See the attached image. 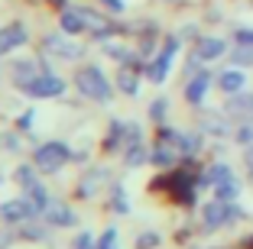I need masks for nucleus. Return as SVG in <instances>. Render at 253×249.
<instances>
[{"mask_svg":"<svg viewBox=\"0 0 253 249\" xmlns=\"http://www.w3.org/2000/svg\"><path fill=\"white\" fill-rule=\"evenodd\" d=\"M75 88L82 91V97H91V101H97V104L111 101V81H107V74L101 71V68H94V65L82 68V71L75 74Z\"/></svg>","mask_w":253,"mask_h":249,"instance_id":"obj_1","label":"nucleus"},{"mask_svg":"<svg viewBox=\"0 0 253 249\" xmlns=\"http://www.w3.org/2000/svg\"><path fill=\"white\" fill-rule=\"evenodd\" d=\"M68 159H72V152H68L65 142H42V146L33 152V162H36V169H39V172H45V175L59 172Z\"/></svg>","mask_w":253,"mask_h":249,"instance_id":"obj_2","label":"nucleus"},{"mask_svg":"<svg viewBox=\"0 0 253 249\" xmlns=\"http://www.w3.org/2000/svg\"><path fill=\"white\" fill-rule=\"evenodd\" d=\"M16 181L23 184V191H26V198L33 201V207H36L39 213H45V207L52 204V201H49L45 188L39 184V178L33 175V169H30V165H20V169H16Z\"/></svg>","mask_w":253,"mask_h":249,"instance_id":"obj_3","label":"nucleus"},{"mask_svg":"<svg viewBox=\"0 0 253 249\" xmlns=\"http://www.w3.org/2000/svg\"><path fill=\"white\" fill-rule=\"evenodd\" d=\"M237 217H240V207H234L231 201H221V198L205 204V213H201V220H205L208 230H217V227H224V223H231V220H237Z\"/></svg>","mask_w":253,"mask_h":249,"instance_id":"obj_4","label":"nucleus"},{"mask_svg":"<svg viewBox=\"0 0 253 249\" xmlns=\"http://www.w3.org/2000/svg\"><path fill=\"white\" fill-rule=\"evenodd\" d=\"M23 91L30 97H59L62 91H65V81L52 71H42V74H36L30 84H23Z\"/></svg>","mask_w":253,"mask_h":249,"instance_id":"obj_5","label":"nucleus"},{"mask_svg":"<svg viewBox=\"0 0 253 249\" xmlns=\"http://www.w3.org/2000/svg\"><path fill=\"white\" fill-rule=\"evenodd\" d=\"M175 52H179V39H166V49L159 52V59L146 68V78L153 84H163L169 78V68H172V59H175Z\"/></svg>","mask_w":253,"mask_h":249,"instance_id":"obj_6","label":"nucleus"},{"mask_svg":"<svg viewBox=\"0 0 253 249\" xmlns=\"http://www.w3.org/2000/svg\"><path fill=\"white\" fill-rule=\"evenodd\" d=\"M59 26H62V33H65V36H78V33L91 30V26H88V10H84V7H68V10H62Z\"/></svg>","mask_w":253,"mask_h":249,"instance_id":"obj_7","label":"nucleus"},{"mask_svg":"<svg viewBox=\"0 0 253 249\" xmlns=\"http://www.w3.org/2000/svg\"><path fill=\"white\" fill-rule=\"evenodd\" d=\"M26 39H30L26 26H20V23H13V26H3V30H0V55H7V52L20 49Z\"/></svg>","mask_w":253,"mask_h":249,"instance_id":"obj_8","label":"nucleus"},{"mask_svg":"<svg viewBox=\"0 0 253 249\" xmlns=\"http://www.w3.org/2000/svg\"><path fill=\"white\" fill-rule=\"evenodd\" d=\"M211 81H214L211 71H198L192 81H185V101L188 104H201L205 101V91L211 88Z\"/></svg>","mask_w":253,"mask_h":249,"instance_id":"obj_9","label":"nucleus"},{"mask_svg":"<svg viewBox=\"0 0 253 249\" xmlns=\"http://www.w3.org/2000/svg\"><path fill=\"white\" fill-rule=\"evenodd\" d=\"M45 52H49V55H59V59H78V55H82V49H78V45L75 42H68V39H62V36H45Z\"/></svg>","mask_w":253,"mask_h":249,"instance_id":"obj_10","label":"nucleus"},{"mask_svg":"<svg viewBox=\"0 0 253 249\" xmlns=\"http://www.w3.org/2000/svg\"><path fill=\"white\" fill-rule=\"evenodd\" d=\"M33 213H39V211L33 207V201H30V198H26V201H10V204L0 207V217L10 220V223H16V220H30Z\"/></svg>","mask_w":253,"mask_h":249,"instance_id":"obj_11","label":"nucleus"},{"mask_svg":"<svg viewBox=\"0 0 253 249\" xmlns=\"http://www.w3.org/2000/svg\"><path fill=\"white\" fill-rule=\"evenodd\" d=\"M224 39H217V36H205L198 42V49H195V55H198V62H214V59H221L224 55Z\"/></svg>","mask_w":253,"mask_h":249,"instance_id":"obj_12","label":"nucleus"},{"mask_svg":"<svg viewBox=\"0 0 253 249\" xmlns=\"http://www.w3.org/2000/svg\"><path fill=\"white\" fill-rule=\"evenodd\" d=\"M45 220H49V223H55V227H72V223H75V213L68 211L62 201H52V204L45 207Z\"/></svg>","mask_w":253,"mask_h":249,"instance_id":"obj_13","label":"nucleus"},{"mask_svg":"<svg viewBox=\"0 0 253 249\" xmlns=\"http://www.w3.org/2000/svg\"><path fill=\"white\" fill-rule=\"evenodd\" d=\"M244 71H237V68H227V71H221V78H217V84H221L224 94H240L244 91Z\"/></svg>","mask_w":253,"mask_h":249,"instance_id":"obj_14","label":"nucleus"},{"mask_svg":"<svg viewBox=\"0 0 253 249\" xmlns=\"http://www.w3.org/2000/svg\"><path fill=\"white\" fill-rule=\"evenodd\" d=\"M36 74H42V71H39V65H36V62H30V59H23V62H16V65H13V81H16V88L30 84Z\"/></svg>","mask_w":253,"mask_h":249,"instance_id":"obj_15","label":"nucleus"},{"mask_svg":"<svg viewBox=\"0 0 253 249\" xmlns=\"http://www.w3.org/2000/svg\"><path fill=\"white\" fill-rule=\"evenodd\" d=\"M231 169L227 165H211L208 169V175H205V184H211V188H217V184H224V181H231Z\"/></svg>","mask_w":253,"mask_h":249,"instance_id":"obj_16","label":"nucleus"},{"mask_svg":"<svg viewBox=\"0 0 253 249\" xmlns=\"http://www.w3.org/2000/svg\"><path fill=\"white\" fill-rule=\"evenodd\" d=\"M101 181H104V169H94V172L88 175V181H82V184H78V191H82L84 198H88V194H94V188H97Z\"/></svg>","mask_w":253,"mask_h":249,"instance_id":"obj_17","label":"nucleus"},{"mask_svg":"<svg viewBox=\"0 0 253 249\" xmlns=\"http://www.w3.org/2000/svg\"><path fill=\"white\" fill-rule=\"evenodd\" d=\"M247 110H253V97H234L231 94V104H227V113H247Z\"/></svg>","mask_w":253,"mask_h":249,"instance_id":"obj_18","label":"nucleus"},{"mask_svg":"<svg viewBox=\"0 0 253 249\" xmlns=\"http://www.w3.org/2000/svg\"><path fill=\"white\" fill-rule=\"evenodd\" d=\"M234 65H253V45H240L237 42V49H234Z\"/></svg>","mask_w":253,"mask_h":249,"instance_id":"obj_19","label":"nucleus"},{"mask_svg":"<svg viewBox=\"0 0 253 249\" xmlns=\"http://www.w3.org/2000/svg\"><path fill=\"white\" fill-rule=\"evenodd\" d=\"M143 162H146V149H143L140 142L126 146V165H143Z\"/></svg>","mask_w":253,"mask_h":249,"instance_id":"obj_20","label":"nucleus"},{"mask_svg":"<svg viewBox=\"0 0 253 249\" xmlns=\"http://www.w3.org/2000/svg\"><path fill=\"white\" fill-rule=\"evenodd\" d=\"M217 198H221V201H231V198H237V194H240V184L237 181H234V178H231V181H224V184H217Z\"/></svg>","mask_w":253,"mask_h":249,"instance_id":"obj_21","label":"nucleus"},{"mask_svg":"<svg viewBox=\"0 0 253 249\" xmlns=\"http://www.w3.org/2000/svg\"><path fill=\"white\" fill-rule=\"evenodd\" d=\"M120 91H124V94H136V91H140V81H136V74L120 71Z\"/></svg>","mask_w":253,"mask_h":249,"instance_id":"obj_22","label":"nucleus"},{"mask_svg":"<svg viewBox=\"0 0 253 249\" xmlns=\"http://www.w3.org/2000/svg\"><path fill=\"white\" fill-rule=\"evenodd\" d=\"M111 207H114V211H117V213H126V211H130V207H126V198H124V188H120V184H117V188H114Z\"/></svg>","mask_w":253,"mask_h":249,"instance_id":"obj_23","label":"nucleus"},{"mask_svg":"<svg viewBox=\"0 0 253 249\" xmlns=\"http://www.w3.org/2000/svg\"><path fill=\"white\" fill-rule=\"evenodd\" d=\"M72 249H97V243H94V236H91V233H82V236H75Z\"/></svg>","mask_w":253,"mask_h":249,"instance_id":"obj_24","label":"nucleus"},{"mask_svg":"<svg viewBox=\"0 0 253 249\" xmlns=\"http://www.w3.org/2000/svg\"><path fill=\"white\" fill-rule=\"evenodd\" d=\"M234 136H237V142H244V146H247V142H253V123H240Z\"/></svg>","mask_w":253,"mask_h":249,"instance_id":"obj_25","label":"nucleus"},{"mask_svg":"<svg viewBox=\"0 0 253 249\" xmlns=\"http://www.w3.org/2000/svg\"><path fill=\"white\" fill-rule=\"evenodd\" d=\"M97 249H117V230L107 227V233L101 236V246H97Z\"/></svg>","mask_w":253,"mask_h":249,"instance_id":"obj_26","label":"nucleus"},{"mask_svg":"<svg viewBox=\"0 0 253 249\" xmlns=\"http://www.w3.org/2000/svg\"><path fill=\"white\" fill-rule=\"evenodd\" d=\"M149 246H159V233H143L136 240V249H149Z\"/></svg>","mask_w":253,"mask_h":249,"instance_id":"obj_27","label":"nucleus"},{"mask_svg":"<svg viewBox=\"0 0 253 249\" xmlns=\"http://www.w3.org/2000/svg\"><path fill=\"white\" fill-rule=\"evenodd\" d=\"M166 110H169V104H166V101H156L153 107H149V117H153V120H163Z\"/></svg>","mask_w":253,"mask_h":249,"instance_id":"obj_28","label":"nucleus"},{"mask_svg":"<svg viewBox=\"0 0 253 249\" xmlns=\"http://www.w3.org/2000/svg\"><path fill=\"white\" fill-rule=\"evenodd\" d=\"M234 39H237L240 45H253V30H237V33H234Z\"/></svg>","mask_w":253,"mask_h":249,"instance_id":"obj_29","label":"nucleus"},{"mask_svg":"<svg viewBox=\"0 0 253 249\" xmlns=\"http://www.w3.org/2000/svg\"><path fill=\"white\" fill-rule=\"evenodd\" d=\"M23 236H30V240H42V230H39V227H26V233H23Z\"/></svg>","mask_w":253,"mask_h":249,"instance_id":"obj_30","label":"nucleus"},{"mask_svg":"<svg viewBox=\"0 0 253 249\" xmlns=\"http://www.w3.org/2000/svg\"><path fill=\"white\" fill-rule=\"evenodd\" d=\"M104 7H111L114 13H124V0H104Z\"/></svg>","mask_w":253,"mask_h":249,"instance_id":"obj_31","label":"nucleus"},{"mask_svg":"<svg viewBox=\"0 0 253 249\" xmlns=\"http://www.w3.org/2000/svg\"><path fill=\"white\" fill-rule=\"evenodd\" d=\"M30 123H33V110H30V113H23V117H20V130H30Z\"/></svg>","mask_w":253,"mask_h":249,"instance_id":"obj_32","label":"nucleus"},{"mask_svg":"<svg viewBox=\"0 0 253 249\" xmlns=\"http://www.w3.org/2000/svg\"><path fill=\"white\" fill-rule=\"evenodd\" d=\"M247 165H250V172H253V149H247Z\"/></svg>","mask_w":253,"mask_h":249,"instance_id":"obj_33","label":"nucleus"},{"mask_svg":"<svg viewBox=\"0 0 253 249\" xmlns=\"http://www.w3.org/2000/svg\"><path fill=\"white\" fill-rule=\"evenodd\" d=\"M250 246H253V243H250Z\"/></svg>","mask_w":253,"mask_h":249,"instance_id":"obj_34","label":"nucleus"}]
</instances>
